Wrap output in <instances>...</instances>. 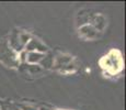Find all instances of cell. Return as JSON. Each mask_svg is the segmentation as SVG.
Returning a JSON list of instances; mask_svg holds the SVG:
<instances>
[{"instance_id": "3957f363", "label": "cell", "mask_w": 126, "mask_h": 110, "mask_svg": "<svg viewBox=\"0 0 126 110\" xmlns=\"http://www.w3.org/2000/svg\"><path fill=\"white\" fill-rule=\"evenodd\" d=\"M54 66L55 68L59 69L60 72H71L76 68L74 64V60L69 55H58L54 60Z\"/></svg>"}, {"instance_id": "8992f818", "label": "cell", "mask_w": 126, "mask_h": 110, "mask_svg": "<svg viewBox=\"0 0 126 110\" xmlns=\"http://www.w3.org/2000/svg\"><path fill=\"white\" fill-rule=\"evenodd\" d=\"M80 33L83 36L88 38V39L95 38V36L98 35V31H96L92 25H89V24H86V25L81 26L80 28Z\"/></svg>"}, {"instance_id": "7a4b0ae2", "label": "cell", "mask_w": 126, "mask_h": 110, "mask_svg": "<svg viewBox=\"0 0 126 110\" xmlns=\"http://www.w3.org/2000/svg\"><path fill=\"white\" fill-rule=\"evenodd\" d=\"M30 40H31V36L28 33L19 32V31L14 30L11 33V35L9 36L8 43L10 45V47L16 53H21Z\"/></svg>"}, {"instance_id": "ba28073f", "label": "cell", "mask_w": 126, "mask_h": 110, "mask_svg": "<svg viewBox=\"0 0 126 110\" xmlns=\"http://www.w3.org/2000/svg\"><path fill=\"white\" fill-rule=\"evenodd\" d=\"M40 64L44 68H50L53 65H54V57H53L50 54H44V57L42 58Z\"/></svg>"}, {"instance_id": "6da1fadb", "label": "cell", "mask_w": 126, "mask_h": 110, "mask_svg": "<svg viewBox=\"0 0 126 110\" xmlns=\"http://www.w3.org/2000/svg\"><path fill=\"white\" fill-rule=\"evenodd\" d=\"M0 62L9 67H16L20 63L19 55L10 47L8 40L3 39L0 41Z\"/></svg>"}, {"instance_id": "30bf717a", "label": "cell", "mask_w": 126, "mask_h": 110, "mask_svg": "<svg viewBox=\"0 0 126 110\" xmlns=\"http://www.w3.org/2000/svg\"><path fill=\"white\" fill-rule=\"evenodd\" d=\"M20 109L21 110H38L37 108H35V107H32V106H22Z\"/></svg>"}, {"instance_id": "52a82bcc", "label": "cell", "mask_w": 126, "mask_h": 110, "mask_svg": "<svg viewBox=\"0 0 126 110\" xmlns=\"http://www.w3.org/2000/svg\"><path fill=\"white\" fill-rule=\"evenodd\" d=\"M44 57V54L38 52H29L26 54V62L30 64H37L42 61V58Z\"/></svg>"}, {"instance_id": "9c48e42d", "label": "cell", "mask_w": 126, "mask_h": 110, "mask_svg": "<svg viewBox=\"0 0 126 110\" xmlns=\"http://www.w3.org/2000/svg\"><path fill=\"white\" fill-rule=\"evenodd\" d=\"M0 110H21V109L14 104L2 101L1 104H0Z\"/></svg>"}, {"instance_id": "277c9868", "label": "cell", "mask_w": 126, "mask_h": 110, "mask_svg": "<svg viewBox=\"0 0 126 110\" xmlns=\"http://www.w3.org/2000/svg\"><path fill=\"white\" fill-rule=\"evenodd\" d=\"M103 63H104V67L106 69L111 70V72H117L118 69H121L122 67V60L121 56L117 54V52H111L108 56L103 58Z\"/></svg>"}, {"instance_id": "5b68a950", "label": "cell", "mask_w": 126, "mask_h": 110, "mask_svg": "<svg viewBox=\"0 0 126 110\" xmlns=\"http://www.w3.org/2000/svg\"><path fill=\"white\" fill-rule=\"evenodd\" d=\"M25 51L26 52H38L42 53V54H45L47 52V47L40 40L31 38V40L25 45Z\"/></svg>"}]
</instances>
